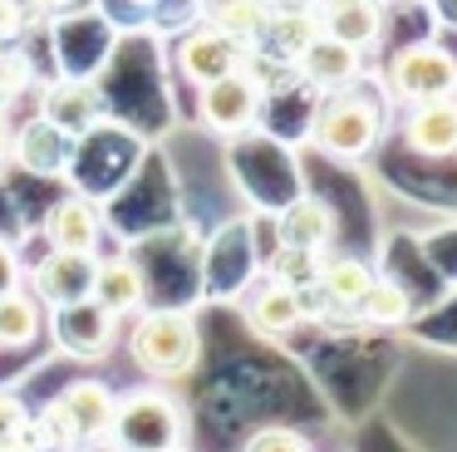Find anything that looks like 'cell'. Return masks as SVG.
Returning <instances> with one entry per match:
<instances>
[{
    "label": "cell",
    "mask_w": 457,
    "mask_h": 452,
    "mask_svg": "<svg viewBox=\"0 0 457 452\" xmlns=\"http://www.w3.org/2000/svg\"><path fill=\"white\" fill-rule=\"evenodd\" d=\"M280 226V246H300V251H325L335 241V212H329L320 197L310 192H295L276 216Z\"/></svg>",
    "instance_id": "cell-16"
},
{
    "label": "cell",
    "mask_w": 457,
    "mask_h": 452,
    "mask_svg": "<svg viewBox=\"0 0 457 452\" xmlns=\"http://www.w3.org/2000/svg\"><path fill=\"white\" fill-rule=\"evenodd\" d=\"M207 25H217L221 35H231L241 49H251V54H256L261 35H266V25H270V5H266V0H231V5L212 10Z\"/></svg>",
    "instance_id": "cell-20"
},
{
    "label": "cell",
    "mask_w": 457,
    "mask_h": 452,
    "mask_svg": "<svg viewBox=\"0 0 457 452\" xmlns=\"http://www.w3.org/2000/svg\"><path fill=\"white\" fill-rule=\"evenodd\" d=\"M25 423H30L25 403L15 398V393H0V442H15L25 432Z\"/></svg>",
    "instance_id": "cell-26"
},
{
    "label": "cell",
    "mask_w": 457,
    "mask_h": 452,
    "mask_svg": "<svg viewBox=\"0 0 457 452\" xmlns=\"http://www.w3.org/2000/svg\"><path fill=\"white\" fill-rule=\"evenodd\" d=\"M104 442H113V452H172L187 442V413L168 393V383L162 389L119 393Z\"/></svg>",
    "instance_id": "cell-3"
},
{
    "label": "cell",
    "mask_w": 457,
    "mask_h": 452,
    "mask_svg": "<svg viewBox=\"0 0 457 452\" xmlns=\"http://www.w3.org/2000/svg\"><path fill=\"white\" fill-rule=\"evenodd\" d=\"M84 0H25V10L30 15H40V20H64V15H74Z\"/></svg>",
    "instance_id": "cell-28"
},
{
    "label": "cell",
    "mask_w": 457,
    "mask_h": 452,
    "mask_svg": "<svg viewBox=\"0 0 457 452\" xmlns=\"http://www.w3.org/2000/svg\"><path fill=\"white\" fill-rule=\"evenodd\" d=\"M246 452H310V442L295 428H261V432H251Z\"/></svg>",
    "instance_id": "cell-24"
},
{
    "label": "cell",
    "mask_w": 457,
    "mask_h": 452,
    "mask_svg": "<svg viewBox=\"0 0 457 452\" xmlns=\"http://www.w3.org/2000/svg\"><path fill=\"white\" fill-rule=\"evenodd\" d=\"M197 118H202V128H212L221 138L256 133L261 118H266V88L251 74V64L237 69V74H221L212 84H202L197 88Z\"/></svg>",
    "instance_id": "cell-5"
},
{
    "label": "cell",
    "mask_w": 457,
    "mask_h": 452,
    "mask_svg": "<svg viewBox=\"0 0 457 452\" xmlns=\"http://www.w3.org/2000/svg\"><path fill=\"white\" fill-rule=\"evenodd\" d=\"M45 118L54 128H64L70 138H89L94 128L109 118V104H104V88L89 84V79H60L54 88H45Z\"/></svg>",
    "instance_id": "cell-12"
},
{
    "label": "cell",
    "mask_w": 457,
    "mask_h": 452,
    "mask_svg": "<svg viewBox=\"0 0 457 452\" xmlns=\"http://www.w3.org/2000/svg\"><path fill=\"white\" fill-rule=\"evenodd\" d=\"M359 320L364 324H378V330H398V324H408V314H413V300H408V290L398 280H378L364 290V300L354 305Z\"/></svg>",
    "instance_id": "cell-21"
},
{
    "label": "cell",
    "mask_w": 457,
    "mask_h": 452,
    "mask_svg": "<svg viewBox=\"0 0 457 452\" xmlns=\"http://www.w3.org/2000/svg\"><path fill=\"white\" fill-rule=\"evenodd\" d=\"M305 138L320 147V153L339 157V163H359L378 147L384 138V98L364 94V88H339V94H325L310 113Z\"/></svg>",
    "instance_id": "cell-1"
},
{
    "label": "cell",
    "mask_w": 457,
    "mask_h": 452,
    "mask_svg": "<svg viewBox=\"0 0 457 452\" xmlns=\"http://www.w3.org/2000/svg\"><path fill=\"white\" fill-rule=\"evenodd\" d=\"M270 10H320V0H266Z\"/></svg>",
    "instance_id": "cell-30"
},
{
    "label": "cell",
    "mask_w": 457,
    "mask_h": 452,
    "mask_svg": "<svg viewBox=\"0 0 457 452\" xmlns=\"http://www.w3.org/2000/svg\"><path fill=\"white\" fill-rule=\"evenodd\" d=\"M246 64H251V49H241L237 39L221 35V29L207 25V20L178 39V69L197 88L212 84V79H221V74H237V69H246Z\"/></svg>",
    "instance_id": "cell-9"
},
{
    "label": "cell",
    "mask_w": 457,
    "mask_h": 452,
    "mask_svg": "<svg viewBox=\"0 0 457 452\" xmlns=\"http://www.w3.org/2000/svg\"><path fill=\"white\" fill-rule=\"evenodd\" d=\"M388 5H418V0H388Z\"/></svg>",
    "instance_id": "cell-35"
},
{
    "label": "cell",
    "mask_w": 457,
    "mask_h": 452,
    "mask_svg": "<svg viewBox=\"0 0 457 452\" xmlns=\"http://www.w3.org/2000/svg\"><path fill=\"white\" fill-rule=\"evenodd\" d=\"M290 69H295V79L310 94L325 98V94H339V88H354L364 79V54L339 45V39H329V35H315Z\"/></svg>",
    "instance_id": "cell-8"
},
{
    "label": "cell",
    "mask_w": 457,
    "mask_h": 452,
    "mask_svg": "<svg viewBox=\"0 0 457 452\" xmlns=\"http://www.w3.org/2000/svg\"><path fill=\"white\" fill-rule=\"evenodd\" d=\"M30 88H40V74H35V59L25 54V45H5L0 49V98L15 104Z\"/></svg>",
    "instance_id": "cell-23"
},
{
    "label": "cell",
    "mask_w": 457,
    "mask_h": 452,
    "mask_svg": "<svg viewBox=\"0 0 457 452\" xmlns=\"http://www.w3.org/2000/svg\"><path fill=\"white\" fill-rule=\"evenodd\" d=\"M320 35L339 39V45L359 49H378L384 39V0H349V5H320Z\"/></svg>",
    "instance_id": "cell-15"
},
{
    "label": "cell",
    "mask_w": 457,
    "mask_h": 452,
    "mask_svg": "<svg viewBox=\"0 0 457 452\" xmlns=\"http://www.w3.org/2000/svg\"><path fill=\"white\" fill-rule=\"evenodd\" d=\"M172 452H187V448H172Z\"/></svg>",
    "instance_id": "cell-36"
},
{
    "label": "cell",
    "mask_w": 457,
    "mask_h": 452,
    "mask_svg": "<svg viewBox=\"0 0 457 452\" xmlns=\"http://www.w3.org/2000/svg\"><path fill=\"white\" fill-rule=\"evenodd\" d=\"M94 271H99V255H84V251H54L40 255L30 271V295L50 310L74 300H89L94 295Z\"/></svg>",
    "instance_id": "cell-6"
},
{
    "label": "cell",
    "mask_w": 457,
    "mask_h": 452,
    "mask_svg": "<svg viewBox=\"0 0 457 452\" xmlns=\"http://www.w3.org/2000/svg\"><path fill=\"white\" fill-rule=\"evenodd\" d=\"M384 94L394 104H433V98H457V54L443 39H413L398 45L384 64Z\"/></svg>",
    "instance_id": "cell-4"
},
{
    "label": "cell",
    "mask_w": 457,
    "mask_h": 452,
    "mask_svg": "<svg viewBox=\"0 0 457 452\" xmlns=\"http://www.w3.org/2000/svg\"><path fill=\"white\" fill-rule=\"evenodd\" d=\"M246 314H251V324H256L261 334H290V330L305 324L310 305H305L300 290H290V285H280V280H266L256 290V300L246 305Z\"/></svg>",
    "instance_id": "cell-17"
},
{
    "label": "cell",
    "mask_w": 457,
    "mask_h": 452,
    "mask_svg": "<svg viewBox=\"0 0 457 452\" xmlns=\"http://www.w3.org/2000/svg\"><path fill=\"white\" fill-rule=\"evenodd\" d=\"M5 163H11V118L0 113V172H5Z\"/></svg>",
    "instance_id": "cell-29"
},
{
    "label": "cell",
    "mask_w": 457,
    "mask_h": 452,
    "mask_svg": "<svg viewBox=\"0 0 457 452\" xmlns=\"http://www.w3.org/2000/svg\"><path fill=\"white\" fill-rule=\"evenodd\" d=\"M129 5H138V10H153V5H158V0H129Z\"/></svg>",
    "instance_id": "cell-33"
},
{
    "label": "cell",
    "mask_w": 457,
    "mask_h": 452,
    "mask_svg": "<svg viewBox=\"0 0 457 452\" xmlns=\"http://www.w3.org/2000/svg\"><path fill=\"white\" fill-rule=\"evenodd\" d=\"M11 163H21L35 177H64L74 167V138L45 113H35L21 128H11Z\"/></svg>",
    "instance_id": "cell-10"
},
{
    "label": "cell",
    "mask_w": 457,
    "mask_h": 452,
    "mask_svg": "<svg viewBox=\"0 0 457 452\" xmlns=\"http://www.w3.org/2000/svg\"><path fill=\"white\" fill-rule=\"evenodd\" d=\"M129 354L138 373L153 383H178L197 369L202 359V334L187 310H138L129 330Z\"/></svg>",
    "instance_id": "cell-2"
},
{
    "label": "cell",
    "mask_w": 457,
    "mask_h": 452,
    "mask_svg": "<svg viewBox=\"0 0 457 452\" xmlns=\"http://www.w3.org/2000/svg\"><path fill=\"white\" fill-rule=\"evenodd\" d=\"M15 285H21V255H15V246L0 236V295L15 290Z\"/></svg>",
    "instance_id": "cell-27"
},
{
    "label": "cell",
    "mask_w": 457,
    "mask_h": 452,
    "mask_svg": "<svg viewBox=\"0 0 457 452\" xmlns=\"http://www.w3.org/2000/svg\"><path fill=\"white\" fill-rule=\"evenodd\" d=\"M89 300L104 305L113 320H129V314L148 310V275H143V265L133 261V255H109V261H99V271H94Z\"/></svg>",
    "instance_id": "cell-13"
},
{
    "label": "cell",
    "mask_w": 457,
    "mask_h": 452,
    "mask_svg": "<svg viewBox=\"0 0 457 452\" xmlns=\"http://www.w3.org/2000/svg\"><path fill=\"white\" fill-rule=\"evenodd\" d=\"M45 241L54 251H84V255H99L104 241V206L94 202L89 192H70L45 212Z\"/></svg>",
    "instance_id": "cell-11"
},
{
    "label": "cell",
    "mask_w": 457,
    "mask_h": 452,
    "mask_svg": "<svg viewBox=\"0 0 457 452\" xmlns=\"http://www.w3.org/2000/svg\"><path fill=\"white\" fill-rule=\"evenodd\" d=\"M50 334L70 359H104L113 349V334H119V320H113L104 305L94 300H74V305H60L50 310Z\"/></svg>",
    "instance_id": "cell-7"
},
{
    "label": "cell",
    "mask_w": 457,
    "mask_h": 452,
    "mask_svg": "<svg viewBox=\"0 0 457 452\" xmlns=\"http://www.w3.org/2000/svg\"><path fill=\"white\" fill-rule=\"evenodd\" d=\"M403 147L418 157H457V98H433V104L408 108Z\"/></svg>",
    "instance_id": "cell-14"
},
{
    "label": "cell",
    "mask_w": 457,
    "mask_h": 452,
    "mask_svg": "<svg viewBox=\"0 0 457 452\" xmlns=\"http://www.w3.org/2000/svg\"><path fill=\"white\" fill-rule=\"evenodd\" d=\"M369 285H374V265H369L364 255H325L315 290L325 295L335 310H354V305L364 300Z\"/></svg>",
    "instance_id": "cell-18"
},
{
    "label": "cell",
    "mask_w": 457,
    "mask_h": 452,
    "mask_svg": "<svg viewBox=\"0 0 457 452\" xmlns=\"http://www.w3.org/2000/svg\"><path fill=\"white\" fill-rule=\"evenodd\" d=\"M320 265H325V251H300V246H280L276 261H270V280L290 285V290H315L320 285Z\"/></svg>",
    "instance_id": "cell-22"
},
{
    "label": "cell",
    "mask_w": 457,
    "mask_h": 452,
    "mask_svg": "<svg viewBox=\"0 0 457 452\" xmlns=\"http://www.w3.org/2000/svg\"><path fill=\"white\" fill-rule=\"evenodd\" d=\"M320 5H349V0H320Z\"/></svg>",
    "instance_id": "cell-34"
},
{
    "label": "cell",
    "mask_w": 457,
    "mask_h": 452,
    "mask_svg": "<svg viewBox=\"0 0 457 452\" xmlns=\"http://www.w3.org/2000/svg\"><path fill=\"white\" fill-rule=\"evenodd\" d=\"M60 452H94L89 442H74V448H60Z\"/></svg>",
    "instance_id": "cell-32"
},
{
    "label": "cell",
    "mask_w": 457,
    "mask_h": 452,
    "mask_svg": "<svg viewBox=\"0 0 457 452\" xmlns=\"http://www.w3.org/2000/svg\"><path fill=\"white\" fill-rule=\"evenodd\" d=\"M45 334V305L30 290H5L0 295V349H30Z\"/></svg>",
    "instance_id": "cell-19"
},
{
    "label": "cell",
    "mask_w": 457,
    "mask_h": 452,
    "mask_svg": "<svg viewBox=\"0 0 457 452\" xmlns=\"http://www.w3.org/2000/svg\"><path fill=\"white\" fill-rule=\"evenodd\" d=\"M30 10H25V0H0V49L5 45H21L25 29H30Z\"/></svg>",
    "instance_id": "cell-25"
},
{
    "label": "cell",
    "mask_w": 457,
    "mask_h": 452,
    "mask_svg": "<svg viewBox=\"0 0 457 452\" xmlns=\"http://www.w3.org/2000/svg\"><path fill=\"white\" fill-rule=\"evenodd\" d=\"M221 5H231V0H197V10H202V20L212 15V10H221Z\"/></svg>",
    "instance_id": "cell-31"
}]
</instances>
